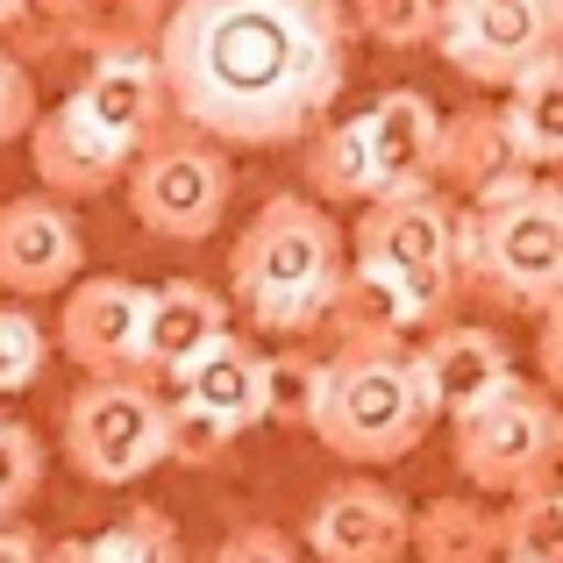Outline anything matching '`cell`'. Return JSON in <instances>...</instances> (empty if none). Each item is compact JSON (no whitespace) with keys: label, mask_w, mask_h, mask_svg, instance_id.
Masks as SVG:
<instances>
[{"label":"cell","mask_w":563,"mask_h":563,"mask_svg":"<svg viewBox=\"0 0 563 563\" xmlns=\"http://www.w3.org/2000/svg\"><path fill=\"white\" fill-rule=\"evenodd\" d=\"M257 372H264V357L243 335H214L179 372V399L200 407V413H214L229 435H243V428H257Z\"/></svg>","instance_id":"d6986e66"},{"label":"cell","mask_w":563,"mask_h":563,"mask_svg":"<svg viewBox=\"0 0 563 563\" xmlns=\"http://www.w3.org/2000/svg\"><path fill=\"white\" fill-rule=\"evenodd\" d=\"M499 122V143H507V157L521 172H542L563 157V57H536V65L521 71V79L507 86V114H493Z\"/></svg>","instance_id":"ac0fdd59"},{"label":"cell","mask_w":563,"mask_h":563,"mask_svg":"<svg viewBox=\"0 0 563 563\" xmlns=\"http://www.w3.org/2000/svg\"><path fill=\"white\" fill-rule=\"evenodd\" d=\"M71 108L86 114V122L100 129V136H114L122 151H136V143H151L157 114H165V93H157V65L143 51H114L100 57L93 71H86V86L71 93Z\"/></svg>","instance_id":"e0dca14e"},{"label":"cell","mask_w":563,"mask_h":563,"mask_svg":"<svg viewBox=\"0 0 563 563\" xmlns=\"http://www.w3.org/2000/svg\"><path fill=\"white\" fill-rule=\"evenodd\" d=\"M86 264V243L71 229V214L51 192H29V200L0 207V286L8 292H65Z\"/></svg>","instance_id":"7c38bea8"},{"label":"cell","mask_w":563,"mask_h":563,"mask_svg":"<svg viewBox=\"0 0 563 563\" xmlns=\"http://www.w3.org/2000/svg\"><path fill=\"white\" fill-rule=\"evenodd\" d=\"M563 0H435V43L485 86H514L556 51Z\"/></svg>","instance_id":"ba28073f"},{"label":"cell","mask_w":563,"mask_h":563,"mask_svg":"<svg viewBox=\"0 0 563 563\" xmlns=\"http://www.w3.org/2000/svg\"><path fill=\"white\" fill-rule=\"evenodd\" d=\"M151 65L192 143L272 151L335 108L350 79V29L335 0H179Z\"/></svg>","instance_id":"6da1fadb"},{"label":"cell","mask_w":563,"mask_h":563,"mask_svg":"<svg viewBox=\"0 0 563 563\" xmlns=\"http://www.w3.org/2000/svg\"><path fill=\"white\" fill-rule=\"evenodd\" d=\"M556 450H563V421L542 385L507 378L493 399H478L471 413H456V471L478 493H536L556 485Z\"/></svg>","instance_id":"5b68a950"},{"label":"cell","mask_w":563,"mask_h":563,"mask_svg":"<svg viewBox=\"0 0 563 563\" xmlns=\"http://www.w3.org/2000/svg\"><path fill=\"white\" fill-rule=\"evenodd\" d=\"M157 428H165V399L151 393V378H86L65 399V456L79 464V478L93 485H129L157 464Z\"/></svg>","instance_id":"52a82bcc"},{"label":"cell","mask_w":563,"mask_h":563,"mask_svg":"<svg viewBox=\"0 0 563 563\" xmlns=\"http://www.w3.org/2000/svg\"><path fill=\"white\" fill-rule=\"evenodd\" d=\"M214 563H300V550H292V536H278V528L243 521V528H229V536H221Z\"/></svg>","instance_id":"f546056e"},{"label":"cell","mask_w":563,"mask_h":563,"mask_svg":"<svg viewBox=\"0 0 563 563\" xmlns=\"http://www.w3.org/2000/svg\"><path fill=\"white\" fill-rule=\"evenodd\" d=\"M36 122V86H29V71H22V57L14 51H0V151H8L22 129Z\"/></svg>","instance_id":"4dcf8cb0"},{"label":"cell","mask_w":563,"mask_h":563,"mask_svg":"<svg viewBox=\"0 0 563 563\" xmlns=\"http://www.w3.org/2000/svg\"><path fill=\"white\" fill-rule=\"evenodd\" d=\"M43 563H114L108 542L100 536H79V542H57V550H43Z\"/></svg>","instance_id":"d6a6232c"},{"label":"cell","mask_w":563,"mask_h":563,"mask_svg":"<svg viewBox=\"0 0 563 563\" xmlns=\"http://www.w3.org/2000/svg\"><path fill=\"white\" fill-rule=\"evenodd\" d=\"M214 335H229V292L200 286V278H165L143 286V321H136V372L179 378Z\"/></svg>","instance_id":"4fadbf2b"},{"label":"cell","mask_w":563,"mask_h":563,"mask_svg":"<svg viewBox=\"0 0 563 563\" xmlns=\"http://www.w3.org/2000/svg\"><path fill=\"white\" fill-rule=\"evenodd\" d=\"M357 257H364V272L393 278L407 292L413 321H428L442 307V292L456 286V214L428 186L372 192V207L357 221Z\"/></svg>","instance_id":"8992f818"},{"label":"cell","mask_w":563,"mask_h":563,"mask_svg":"<svg viewBox=\"0 0 563 563\" xmlns=\"http://www.w3.org/2000/svg\"><path fill=\"white\" fill-rule=\"evenodd\" d=\"M407 364H413V378H421L428 413H450V421L471 413L478 399H493L499 385L514 378V357L493 329H442V335H428Z\"/></svg>","instance_id":"9a60e30c"},{"label":"cell","mask_w":563,"mask_h":563,"mask_svg":"<svg viewBox=\"0 0 563 563\" xmlns=\"http://www.w3.org/2000/svg\"><path fill=\"white\" fill-rule=\"evenodd\" d=\"M307 550L321 563H399L407 556V499L385 493L378 478H343L321 493L307 521Z\"/></svg>","instance_id":"8fae6325"},{"label":"cell","mask_w":563,"mask_h":563,"mask_svg":"<svg viewBox=\"0 0 563 563\" xmlns=\"http://www.w3.org/2000/svg\"><path fill=\"white\" fill-rule=\"evenodd\" d=\"M22 136H29V157H36V179L51 186V200H86V192H108L129 172V157H136V151H122L114 136H100V129L86 122L71 100H57L51 114H36Z\"/></svg>","instance_id":"5bb4252c"},{"label":"cell","mask_w":563,"mask_h":563,"mask_svg":"<svg viewBox=\"0 0 563 563\" xmlns=\"http://www.w3.org/2000/svg\"><path fill=\"white\" fill-rule=\"evenodd\" d=\"M499 563H563V493L536 485L499 514Z\"/></svg>","instance_id":"7402d4cb"},{"label":"cell","mask_w":563,"mask_h":563,"mask_svg":"<svg viewBox=\"0 0 563 563\" xmlns=\"http://www.w3.org/2000/svg\"><path fill=\"white\" fill-rule=\"evenodd\" d=\"M407 550L421 563H499V514L471 499H428L407 514Z\"/></svg>","instance_id":"ffe728a7"},{"label":"cell","mask_w":563,"mask_h":563,"mask_svg":"<svg viewBox=\"0 0 563 563\" xmlns=\"http://www.w3.org/2000/svg\"><path fill=\"white\" fill-rule=\"evenodd\" d=\"M428 399L421 378L399 350H343L321 364L307 428L329 442L343 464H393L428 435Z\"/></svg>","instance_id":"277c9868"},{"label":"cell","mask_w":563,"mask_h":563,"mask_svg":"<svg viewBox=\"0 0 563 563\" xmlns=\"http://www.w3.org/2000/svg\"><path fill=\"white\" fill-rule=\"evenodd\" d=\"M14 14H22V0H0V22H14Z\"/></svg>","instance_id":"836d02e7"},{"label":"cell","mask_w":563,"mask_h":563,"mask_svg":"<svg viewBox=\"0 0 563 563\" xmlns=\"http://www.w3.org/2000/svg\"><path fill=\"white\" fill-rule=\"evenodd\" d=\"M43 357H51V335H43L22 307H0V399L22 393V385H36Z\"/></svg>","instance_id":"4316f807"},{"label":"cell","mask_w":563,"mask_h":563,"mask_svg":"<svg viewBox=\"0 0 563 563\" xmlns=\"http://www.w3.org/2000/svg\"><path fill=\"white\" fill-rule=\"evenodd\" d=\"M321 321H335V329L350 335V350H393V335L413 329V307H407V292H399L393 278H378V272L357 264V272L335 278Z\"/></svg>","instance_id":"44dd1931"},{"label":"cell","mask_w":563,"mask_h":563,"mask_svg":"<svg viewBox=\"0 0 563 563\" xmlns=\"http://www.w3.org/2000/svg\"><path fill=\"white\" fill-rule=\"evenodd\" d=\"M0 563H43V542L29 536V528L0 521Z\"/></svg>","instance_id":"1f68e13d"},{"label":"cell","mask_w":563,"mask_h":563,"mask_svg":"<svg viewBox=\"0 0 563 563\" xmlns=\"http://www.w3.org/2000/svg\"><path fill=\"white\" fill-rule=\"evenodd\" d=\"M108 542V556L114 563H186V550H179V528L165 521V514H129L122 528H114V536H100Z\"/></svg>","instance_id":"83f0119b"},{"label":"cell","mask_w":563,"mask_h":563,"mask_svg":"<svg viewBox=\"0 0 563 563\" xmlns=\"http://www.w3.org/2000/svg\"><path fill=\"white\" fill-rule=\"evenodd\" d=\"M36 485H43V442L14 413H0V521L22 514L36 499Z\"/></svg>","instance_id":"484cf974"},{"label":"cell","mask_w":563,"mask_h":563,"mask_svg":"<svg viewBox=\"0 0 563 563\" xmlns=\"http://www.w3.org/2000/svg\"><path fill=\"white\" fill-rule=\"evenodd\" d=\"M229 428L214 421V413L186 407V399H172L165 407V428H157V464H186V471H207L221 464V450H229Z\"/></svg>","instance_id":"d4e9b609"},{"label":"cell","mask_w":563,"mask_h":563,"mask_svg":"<svg viewBox=\"0 0 563 563\" xmlns=\"http://www.w3.org/2000/svg\"><path fill=\"white\" fill-rule=\"evenodd\" d=\"M456 264L514 314H550L563 292V200L556 186L528 179L521 165L485 179L478 214L456 229Z\"/></svg>","instance_id":"3957f363"},{"label":"cell","mask_w":563,"mask_h":563,"mask_svg":"<svg viewBox=\"0 0 563 563\" xmlns=\"http://www.w3.org/2000/svg\"><path fill=\"white\" fill-rule=\"evenodd\" d=\"M357 129H364V157H372V186L378 192L428 186V172H435V143H442V114H435L428 93L399 86V93H385Z\"/></svg>","instance_id":"2e32d148"},{"label":"cell","mask_w":563,"mask_h":563,"mask_svg":"<svg viewBox=\"0 0 563 563\" xmlns=\"http://www.w3.org/2000/svg\"><path fill=\"white\" fill-rule=\"evenodd\" d=\"M307 179H314L321 200H372V157H364V129L357 122H335L314 136L307 151Z\"/></svg>","instance_id":"603a6c76"},{"label":"cell","mask_w":563,"mask_h":563,"mask_svg":"<svg viewBox=\"0 0 563 563\" xmlns=\"http://www.w3.org/2000/svg\"><path fill=\"white\" fill-rule=\"evenodd\" d=\"M314 378H321V364H314V357H300V350H278V357H264V372H257V421L307 428V407H314Z\"/></svg>","instance_id":"cb8c5ba5"},{"label":"cell","mask_w":563,"mask_h":563,"mask_svg":"<svg viewBox=\"0 0 563 563\" xmlns=\"http://www.w3.org/2000/svg\"><path fill=\"white\" fill-rule=\"evenodd\" d=\"M136 321H143V286L136 278H71L57 307V350L86 378H122L136 372Z\"/></svg>","instance_id":"30bf717a"},{"label":"cell","mask_w":563,"mask_h":563,"mask_svg":"<svg viewBox=\"0 0 563 563\" xmlns=\"http://www.w3.org/2000/svg\"><path fill=\"white\" fill-rule=\"evenodd\" d=\"M357 8H364V29L378 43H393V51L435 36V0H357Z\"/></svg>","instance_id":"f1b7e54d"},{"label":"cell","mask_w":563,"mask_h":563,"mask_svg":"<svg viewBox=\"0 0 563 563\" xmlns=\"http://www.w3.org/2000/svg\"><path fill=\"white\" fill-rule=\"evenodd\" d=\"M129 179V207L151 235L165 243H200V235L221 229L229 214V192H235V172L214 143H165L151 151L143 165L122 172Z\"/></svg>","instance_id":"9c48e42d"},{"label":"cell","mask_w":563,"mask_h":563,"mask_svg":"<svg viewBox=\"0 0 563 563\" xmlns=\"http://www.w3.org/2000/svg\"><path fill=\"white\" fill-rule=\"evenodd\" d=\"M335 278H343V229L307 192H272L229 250V292L250 307L257 329H307L321 321Z\"/></svg>","instance_id":"7a4b0ae2"}]
</instances>
